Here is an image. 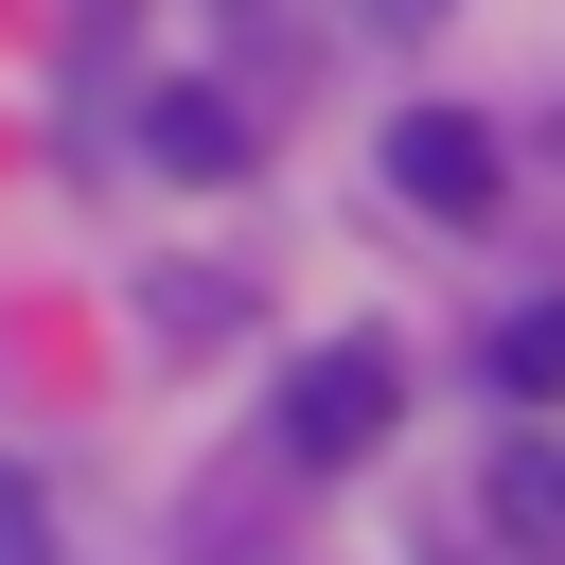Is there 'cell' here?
I'll use <instances>...</instances> for the list:
<instances>
[{
	"label": "cell",
	"instance_id": "obj_2",
	"mask_svg": "<svg viewBox=\"0 0 565 565\" xmlns=\"http://www.w3.org/2000/svg\"><path fill=\"white\" fill-rule=\"evenodd\" d=\"M388 194L441 212V230H477V212H494V124H477V106H406V124H388Z\"/></svg>",
	"mask_w": 565,
	"mask_h": 565
},
{
	"label": "cell",
	"instance_id": "obj_3",
	"mask_svg": "<svg viewBox=\"0 0 565 565\" xmlns=\"http://www.w3.org/2000/svg\"><path fill=\"white\" fill-rule=\"evenodd\" d=\"M141 159L212 194V177H247V106L230 88H141Z\"/></svg>",
	"mask_w": 565,
	"mask_h": 565
},
{
	"label": "cell",
	"instance_id": "obj_5",
	"mask_svg": "<svg viewBox=\"0 0 565 565\" xmlns=\"http://www.w3.org/2000/svg\"><path fill=\"white\" fill-rule=\"evenodd\" d=\"M494 512H512V530H565V441H512V477H494Z\"/></svg>",
	"mask_w": 565,
	"mask_h": 565
},
{
	"label": "cell",
	"instance_id": "obj_6",
	"mask_svg": "<svg viewBox=\"0 0 565 565\" xmlns=\"http://www.w3.org/2000/svg\"><path fill=\"white\" fill-rule=\"evenodd\" d=\"M0 565H35V494L18 477H0Z\"/></svg>",
	"mask_w": 565,
	"mask_h": 565
},
{
	"label": "cell",
	"instance_id": "obj_4",
	"mask_svg": "<svg viewBox=\"0 0 565 565\" xmlns=\"http://www.w3.org/2000/svg\"><path fill=\"white\" fill-rule=\"evenodd\" d=\"M494 388L512 406H565V300H512L494 318Z\"/></svg>",
	"mask_w": 565,
	"mask_h": 565
},
{
	"label": "cell",
	"instance_id": "obj_1",
	"mask_svg": "<svg viewBox=\"0 0 565 565\" xmlns=\"http://www.w3.org/2000/svg\"><path fill=\"white\" fill-rule=\"evenodd\" d=\"M388 424H406V353H388V335H318V353L282 371V459H300V477H353Z\"/></svg>",
	"mask_w": 565,
	"mask_h": 565
}]
</instances>
